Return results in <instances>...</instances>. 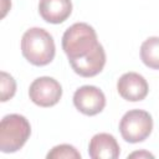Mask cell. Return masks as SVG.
<instances>
[{
    "mask_svg": "<svg viewBox=\"0 0 159 159\" xmlns=\"http://www.w3.org/2000/svg\"><path fill=\"white\" fill-rule=\"evenodd\" d=\"M62 48L72 70L82 77L97 76L106 65V52L92 26L76 22L62 36Z\"/></svg>",
    "mask_w": 159,
    "mask_h": 159,
    "instance_id": "6da1fadb",
    "label": "cell"
},
{
    "mask_svg": "<svg viewBox=\"0 0 159 159\" xmlns=\"http://www.w3.org/2000/svg\"><path fill=\"white\" fill-rule=\"evenodd\" d=\"M55 42L52 36L41 27L29 29L21 39L22 56L35 66H46L55 57Z\"/></svg>",
    "mask_w": 159,
    "mask_h": 159,
    "instance_id": "7a4b0ae2",
    "label": "cell"
},
{
    "mask_svg": "<svg viewBox=\"0 0 159 159\" xmlns=\"http://www.w3.org/2000/svg\"><path fill=\"white\" fill-rule=\"evenodd\" d=\"M31 134L29 120L20 114H7L0 123V150L15 153L24 147Z\"/></svg>",
    "mask_w": 159,
    "mask_h": 159,
    "instance_id": "3957f363",
    "label": "cell"
},
{
    "mask_svg": "<svg viewBox=\"0 0 159 159\" xmlns=\"http://www.w3.org/2000/svg\"><path fill=\"white\" fill-rule=\"evenodd\" d=\"M153 129L152 116L142 109L127 112L119 122V132L128 143H139L145 140Z\"/></svg>",
    "mask_w": 159,
    "mask_h": 159,
    "instance_id": "277c9868",
    "label": "cell"
},
{
    "mask_svg": "<svg viewBox=\"0 0 159 159\" xmlns=\"http://www.w3.org/2000/svg\"><path fill=\"white\" fill-rule=\"evenodd\" d=\"M30 99L40 107H52L61 99L62 87L52 77H39L29 88Z\"/></svg>",
    "mask_w": 159,
    "mask_h": 159,
    "instance_id": "5b68a950",
    "label": "cell"
},
{
    "mask_svg": "<svg viewBox=\"0 0 159 159\" xmlns=\"http://www.w3.org/2000/svg\"><path fill=\"white\" fill-rule=\"evenodd\" d=\"M75 107L86 116L101 113L106 106L104 93L96 86H82L73 94Z\"/></svg>",
    "mask_w": 159,
    "mask_h": 159,
    "instance_id": "8992f818",
    "label": "cell"
},
{
    "mask_svg": "<svg viewBox=\"0 0 159 159\" xmlns=\"http://www.w3.org/2000/svg\"><path fill=\"white\" fill-rule=\"evenodd\" d=\"M117 91L123 99L129 102H138L147 97L149 87L142 75L135 72H127L118 80Z\"/></svg>",
    "mask_w": 159,
    "mask_h": 159,
    "instance_id": "52a82bcc",
    "label": "cell"
},
{
    "mask_svg": "<svg viewBox=\"0 0 159 159\" xmlns=\"http://www.w3.org/2000/svg\"><path fill=\"white\" fill-rule=\"evenodd\" d=\"M88 154L92 159H117L120 149L112 134L98 133L93 135L89 142Z\"/></svg>",
    "mask_w": 159,
    "mask_h": 159,
    "instance_id": "ba28073f",
    "label": "cell"
},
{
    "mask_svg": "<svg viewBox=\"0 0 159 159\" xmlns=\"http://www.w3.org/2000/svg\"><path fill=\"white\" fill-rule=\"evenodd\" d=\"M39 12L46 22L61 24L70 17L72 2L71 0H40Z\"/></svg>",
    "mask_w": 159,
    "mask_h": 159,
    "instance_id": "9c48e42d",
    "label": "cell"
},
{
    "mask_svg": "<svg viewBox=\"0 0 159 159\" xmlns=\"http://www.w3.org/2000/svg\"><path fill=\"white\" fill-rule=\"evenodd\" d=\"M140 58L147 67L159 70V37H149L142 43Z\"/></svg>",
    "mask_w": 159,
    "mask_h": 159,
    "instance_id": "30bf717a",
    "label": "cell"
},
{
    "mask_svg": "<svg viewBox=\"0 0 159 159\" xmlns=\"http://www.w3.org/2000/svg\"><path fill=\"white\" fill-rule=\"evenodd\" d=\"M47 159H81V154L77 149L70 144L56 145L46 155Z\"/></svg>",
    "mask_w": 159,
    "mask_h": 159,
    "instance_id": "8fae6325",
    "label": "cell"
},
{
    "mask_svg": "<svg viewBox=\"0 0 159 159\" xmlns=\"http://www.w3.org/2000/svg\"><path fill=\"white\" fill-rule=\"evenodd\" d=\"M16 91V82L6 72H1V102H6L14 97Z\"/></svg>",
    "mask_w": 159,
    "mask_h": 159,
    "instance_id": "7c38bea8",
    "label": "cell"
},
{
    "mask_svg": "<svg viewBox=\"0 0 159 159\" xmlns=\"http://www.w3.org/2000/svg\"><path fill=\"white\" fill-rule=\"evenodd\" d=\"M143 155H144V157H150V158H153V155H152V154H149V153H138V152H137V153L130 154L129 157L132 158V157H143Z\"/></svg>",
    "mask_w": 159,
    "mask_h": 159,
    "instance_id": "4fadbf2b",
    "label": "cell"
}]
</instances>
